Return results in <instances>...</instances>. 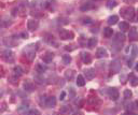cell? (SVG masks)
I'll return each mask as SVG.
<instances>
[{
    "label": "cell",
    "mask_w": 138,
    "mask_h": 115,
    "mask_svg": "<svg viewBox=\"0 0 138 115\" xmlns=\"http://www.w3.org/2000/svg\"><path fill=\"white\" fill-rule=\"evenodd\" d=\"M2 59L4 60V61H7L9 64H12V63H14V54L13 52H12L11 50H5L3 53H2Z\"/></svg>",
    "instance_id": "cell-4"
},
{
    "label": "cell",
    "mask_w": 138,
    "mask_h": 115,
    "mask_svg": "<svg viewBox=\"0 0 138 115\" xmlns=\"http://www.w3.org/2000/svg\"><path fill=\"white\" fill-rule=\"evenodd\" d=\"M118 21H119V17L117 16V15H111V16H109L108 17V24L109 25H116V24L118 23Z\"/></svg>",
    "instance_id": "cell-19"
},
{
    "label": "cell",
    "mask_w": 138,
    "mask_h": 115,
    "mask_svg": "<svg viewBox=\"0 0 138 115\" xmlns=\"http://www.w3.org/2000/svg\"><path fill=\"white\" fill-rule=\"evenodd\" d=\"M13 71H14V75L17 76V77H20L21 75H23V69L20 67V66H16Z\"/></svg>",
    "instance_id": "cell-25"
},
{
    "label": "cell",
    "mask_w": 138,
    "mask_h": 115,
    "mask_svg": "<svg viewBox=\"0 0 138 115\" xmlns=\"http://www.w3.org/2000/svg\"><path fill=\"white\" fill-rule=\"evenodd\" d=\"M121 13V16L125 20H128V21H134L135 20V9L133 7H126V8H123L120 11Z\"/></svg>",
    "instance_id": "cell-1"
},
{
    "label": "cell",
    "mask_w": 138,
    "mask_h": 115,
    "mask_svg": "<svg viewBox=\"0 0 138 115\" xmlns=\"http://www.w3.org/2000/svg\"><path fill=\"white\" fill-rule=\"evenodd\" d=\"M45 37H46V38H44V40H45V41H46L49 44H51V45H54L55 47H57V46H58L57 42L55 41V39H54V37H53V36H51V34H46Z\"/></svg>",
    "instance_id": "cell-14"
},
{
    "label": "cell",
    "mask_w": 138,
    "mask_h": 115,
    "mask_svg": "<svg viewBox=\"0 0 138 115\" xmlns=\"http://www.w3.org/2000/svg\"><path fill=\"white\" fill-rule=\"evenodd\" d=\"M133 61H134L133 59H129L128 60V61H127V66H128V67H132V66H133Z\"/></svg>",
    "instance_id": "cell-35"
},
{
    "label": "cell",
    "mask_w": 138,
    "mask_h": 115,
    "mask_svg": "<svg viewBox=\"0 0 138 115\" xmlns=\"http://www.w3.org/2000/svg\"><path fill=\"white\" fill-rule=\"evenodd\" d=\"M120 29H121V31H127V30L129 29V24L126 23V22H121L120 23V25H119Z\"/></svg>",
    "instance_id": "cell-20"
},
{
    "label": "cell",
    "mask_w": 138,
    "mask_h": 115,
    "mask_svg": "<svg viewBox=\"0 0 138 115\" xmlns=\"http://www.w3.org/2000/svg\"><path fill=\"white\" fill-rule=\"evenodd\" d=\"M96 44H97V38H91L87 42V45L90 48H93L94 46H96Z\"/></svg>",
    "instance_id": "cell-26"
},
{
    "label": "cell",
    "mask_w": 138,
    "mask_h": 115,
    "mask_svg": "<svg viewBox=\"0 0 138 115\" xmlns=\"http://www.w3.org/2000/svg\"><path fill=\"white\" fill-rule=\"evenodd\" d=\"M84 75H85V77H86V80L90 81V80H93V78L95 77L96 72H95V70L92 69V68L85 69V70H84Z\"/></svg>",
    "instance_id": "cell-9"
},
{
    "label": "cell",
    "mask_w": 138,
    "mask_h": 115,
    "mask_svg": "<svg viewBox=\"0 0 138 115\" xmlns=\"http://www.w3.org/2000/svg\"><path fill=\"white\" fill-rule=\"evenodd\" d=\"M56 105V99L55 97H49V98H45V107L47 108H54Z\"/></svg>",
    "instance_id": "cell-11"
},
{
    "label": "cell",
    "mask_w": 138,
    "mask_h": 115,
    "mask_svg": "<svg viewBox=\"0 0 138 115\" xmlns=\"http://www.w3.org/2000/svg\"><path fill=\"white\" fill-rule=\"evenodd\" d=\"M82 103H83V100H82L81 98L77 99V100L75 101V104H76V105H78V107H81V105H82Z\"/></svg>",
    "instance_id": "cell-32"
},
{
    "label": "cell",
    "mask_w": 138,
    "mask_h": 115,
    "mask_svg": "<svg viewBox=\"0 0 138 115\" xmlns=\"http://www.w3.org/2000/svg\"><path fill=\"white\" fill-rule=\"evenodd\" d=\"M124 40H125V38H124V34L123 33L119 32V33L116 34V38L113 39V46L116 47V51L120 50V48L122 47V45L124 43Z\"/></svg>",
    "instance_id": "cell-3"
},
{
    "label": "cell",
    "mask_w": 138,
    "mask_h": 115,
    "mask_svg": "<svg viewBox=\"0 0 138 115\" xmlns=\"http://www.w3.org/2000/svg\"><path fill=\"white\" fill-rule=\"evenodd\" d=\"M65 97H66V93H65V92H62L61 95H59V99H61V100H64Z\"/></svg>",
    "instance_id": "cell-33"
},
{
    "label": "cell",
    "mask_w": 138,
    "mask_h": 115,
    "mask_svg": "<svg viewBox=\"0 0 138 115\" xmlns=\"http://www.w3.org/2000/svg\"><path fill=\"white\" fill-rule=\"evenodd\" d=\"M46 66H43L42 64H39L37 65V67H36V70H37L38 73H43L44 71H46Z\"/></svg>",
    "instance_id": "cell-24"
},
{
    "label": "cell",
    "mask_w": 138,
    "mask_h": 115,
    "mask_svg": "<svg viewBox=\"0 0 138 115\" xmlns=\"http://www.w3.org/2000/svg\"><path fill=\"white\" fill-rule=\"evenodd\" d=\"M128 38L131 41H136L138 38V33H137V28L133 27L129 28V33H128Z\"/></svg>",
    "instance_id": "cell-10"
},
{
    "label": "cell",
    "mask_w": 138,
    "mask_h": 115,
    "mask_svg": "<svg viewBox=\"0 0 138 115\" xmlns=\"http://www.w3.org/2000/svg\"><path fill=\"white\" fill-rule=\"evenodd\" d=\"M81 59L84 64H90L92 61V57H91V54L86 53V52H82L81 53Z\"/></svg>",
    "instance_id": "cell-12"
},
{
    "label": "cell",
    "mask_w": 138,
    "mask_h": 115,
    "mask_svg": "<svg viewBox=\"0 0 138 115\" xmlns=\"http://www.w3.org/2000/svg\"><path fill=\"white\" fill-rule=\"evenodd\" d=\"M84 23H85V24H91V23H92V21H91V19H85Z\"/></svg>",
    "instance_id": "cell-38"
},
{
    "label": "cell",
    "mask_w": 138,
    "mask_h": 115,
    "mask_svg": "<svg viewBox=\"0 0 138 115\" xmlns=\"http://www.w3.org/2000/svg\"><path fill=\"white\" fill-rule=\"evenodd\" d=\"M63 63L65 65H69L71 63V56L69 55V54H66V55L63 56Z\"/></svg>",
    "instance_id": "cell-28"
},
{
    "label": "cell",
    "mask_w": 138,
    "mask_h": 115,
    "mask_svg": "<svg viewBox=\"0 0 138 115\" xmlns=\"http://www.w3.org/2000/svg\"><path fill=\"white\" fill-rule=\"evenodd\" d=\"M53 58H54V54L51 53V52H46L44 55L42 56V60H43L45 64H50L52 60H53Z\"/></svg>",
    "instance_id": "cell-13"
},
{
    "label": "cell",
    "mask_w": 138,
    "mask_h": 115,
    "mask_svg": "<svg viewBox=\"0 0 138 115\" xmlns=\"http://www.w3.org/2000/svg\"><path fill=\"white\" fill-rule=\"evenodd\" d=\"M24 89H25L26 92H33V90H34V84H33V82L26 81L25 83H24Z\"/></svg>",
    "instance_id": "cell-17"
},
{
    "label": "cell",
    "mask_w": 138,
    "mask_h": 115,
    "mask_svg": "<svg viewBox=\"0 0 138 115\" xmlns=\"http://www.w3.org/2000/svg\"><path fill=\"white\" fill-rule=\"evenodd\" d=\"M30 113H33V114H34V113L39 114V111H37V110H31V111H30Z\"/></svg>",
    "instance_id": "cell-39"
},
{
    "label": "cell",
    "mask_w": 138,
    "mask_h": 115,
    "mask_svg": "<svg viewBox=\"0 0 138 115\" xmlns=\"http://www.w3.org/2000/svg\"><path fill=\"white\" fill-rule=\"evenodd\" d=\"M112 34H113V29H111V28H109V27L104 28V36H105L106 38L112 37Z\"/></svg>",
    "instance_id": "cell-21"
},
{
    "label": "cell",
    "mask_w": 138,
    "mask_h": 115,
    "mask_svg": "<svg viewBox=\"0 0 138 115\" xmlns=\"http://www.w3.org/2000/svg\"><path fill=\"white\" fill-rule=\"evenodd\" d=\"M96 55H97L98 58H104V57H106L108 55L107 50H106V48H104V47H100V48H98V50H97Z\"/></svg>",
    "instance_id": "cell-15"
},
{
    "label": "cell",
    "mask_w": 138,
    "mask_h": 115,
    "mask_svg": "<svg viewBox=\"0 0 138 115\" xmlns=\"http://www.w3.org/2000/svg\"><path fill=\"white\" fill-rule=\"evenodd\" d=\"M61 112H62V113H69V112H71V111H70V109H69L68 107H63V108L61 109Z\"/></svg>",
    "instance_id": "cell-31"
},
{
    "label": "cell",
    "mask_w": 138,
    "mask_h": 115,
    "mask_svg": "<svg viewBox=\"0 0 138 115\" xmlns=\"http://www.w3.org/2000/svg\"><path fill=\"white\" fill-rule=\"evenodd\" d=\"M107 95L111 100H118V98H119V92H118V89L115 88V87L108 88L107 89Z\"/></svg>",
    "instance_id": "cell-7"
},
{
    "label": "cell",
    "mask_w": 138,
    "mask_h": 115,
    "mask_svg": "<svg viewBox=\"0 0 138 115\" xmlns=\"http://www.w3.org/2000/svg\"><path fill=\"white\" fill-rule=\"evenodd\" d=\"M123 95H124V98H125V99H129L131 97H132V92H131L129 89H125L124 93H123Z\"/></svg>",
    "instance_id": "cell-29"
},
{
    "label": "cell",
    "mask_w": 138,
    "mask_h": 115,
    "mask_svg": "<svg viewBox=\"0 0 138 115\" xmlns=\"http://www.w3.org/2000/svg\"><path fill=\"white\" fill-rule=\"evenodd\" d=\"M117 1L116 0H107V3H106V7L108 8V9H113V8H116L117 7Z\"/></svg>",
    "instance_id": "cell-22"
},
{
    "label": "cell",
    "mask_w": 138,
    "mask_h": 115,
    "mask_svg": "<svg viewBox=\"0 0 138 115\" xmlns=\"http://www.w3.org/2000/svg\"><path fill=\"white\" fill-rule=\"evenodd\" d=\"M24 56H25L29 61H33L36 57V48H35V44H30L26 46V48L24 50Z\"/></svg>",
    "instance_id": "cell-2"
},
{
    "label": "cell",
    "mask_w": 138,
    "mask_h": 115,
    "mask_svg": "<svg viewBox=\"0 0 138 115\" xmlns=\"http://www.w3.org/2000/svg\"><path fill=\"white\" fill-rule=\"evenodd\" d=\"M77 85L80 86V87L85 85V78L83 75H78L77 76Z\"/></svg>",
    "instance_id": "cell-18"
},
{
    "label": "cell",
    "mask_w": 138,
    "mask_h": 115,
    "mask_svg": "<svg viewBox=\"0 0 138 115\" xmlns=\"http://www.w3.org/2000/svg\"><path fill=\"white\" fill-rule=\"evenodd\" d=\"M121 68H122V64L119 59H115L110 65V70L112 73H118L121 70Z\"/></svg>",
    "instance_id": "cell-5"
},
{
    "label": "cell",
    "mask_w": 138,
    "mask_h": 115,
    "mask_svg": "<svg viewBox=\"0 0 138 115\" xmlns=\"http://www.w3.org/2000/svg\"><path fill=\"white\" fill-rule=\"evenodd\" d=\"M74 75H75V71L74 70H67L65 72V77L67 78V80H72L74 78Z\"/></svg>",
    "instance_id": "cell-23"
},
{
    "label": "cell",
    "mask_w": 138,
    "mask_h": 115,
    "mask_svg": "<svg viewBox=\"0 0 138 115\" xmlns=\"http://www.w3.org/2000/svg\"><path fill=\"white\" fill-rule=\"evenodd\" d=\"M65 48H66V51H72V50H75V47H71V45H67Z\"/></svg>",
    "instance_id": "cell-34"
},
{
    "label": "cell",
    "mask_w": 138,
    "mask_h": 115,
    "mask_svg": "<svg viewBox=\"0 0 138 115\" xmlns=\"http://www.w3.org/2000/svg\"><path fill=\"white\" fill-rule=\"evenodd\" d=\"M70 96H71V97L75 96V90H74V88H70Z\"/></svg>",
    "instance_id": "cell-37"
},
{
    "label": "cell",
    "mask_w": 138,
    "mask_h": 115,
    "mask_svg": "<svg viewBox=\"0 0 138 115\" xmlns=\"http://www.w3.org/2000/svg\"><path fill=\"white\" fill-rule=\"evenodd\" d=\"M91 8H93V5L91 4V2H90V3L85 4V5H83V7L81 8V10H83V11H85V10H88V9H91Z\"/></svg>",
    "instance_id": "cell-30"
},
{
    "label": "cell",
    "mask_w": 138,
    "mask_h": 115,
    "mask_svg": "<svg viewBox=\"0 0 138 115\" xmlns=\"http://www.w3.org/2000/svg\"><path fill=\"white\" fill-rule=\"evenodd\" d=\"M59 37L62 40H71L74 39V33L66 29H61L59 30Z\"/></svg>",
    "instance_id": "cell-6"
},
{
    "label": "cell",
    "mask_w": 138,
    "mask_h": 115,
    "mask_svg": "<svg viewBox=\"0 0 138 115\" xmlns=\"http://www.w3.org/2000/svg\"><path fill=\"white\" fill-rule=\"evenodd\" d=\"M22 37H23V39H27V37H28V33H26V32H23V33H22Z\"/></svg>",
    "instance_id": "cell-36"
},
{
    "label": "cell",
    "mask_w": 138,
    "mask_h": 115,
    "mask_svg": "<svg viewBox=\"0 0 138 115\" xmlns=\"http://www.w3.org/2000/svg\"><path fill=\"white\" fill-rule=\"evenodd\" d=\"M136 57H137V46L133 45V47H132V52H131V59L135 60Z\"/></svg>",
    "instance_id": "cell-27"
},
{
    "label": "cell",
    "mask_w": 138,
    "mask_h": 115,
    "mask_svg": "<svg viewBox=\"0 0 138 115\" xmlns=\"http://www.w3.org/2000/svg\"><path fill=\"white\" fill-rule=\"evenodd\" d=\"M39 27V22L37 20H29L27 22V28L30 30V31H34Z\"/></svg>",
    "instance_id": "cell-8"
},
{
    "label": "cell",
    "mask_w": 138,
    "mask_h": 115,
    "mask_svg": "<svg viewBox=\"0 0 138 115\" xmlns=\"http://www.w3.org/2000/svg\"><path fill=\"white\" fill-rule=\"evenodd\" d=\"M128 81H129V83L132 84V86H137V84H138V78H137V76L134 74V73H131L129 74V76H128Z\"/></svg>",
    "instance_id": "cell-16"
}]
</instances>
